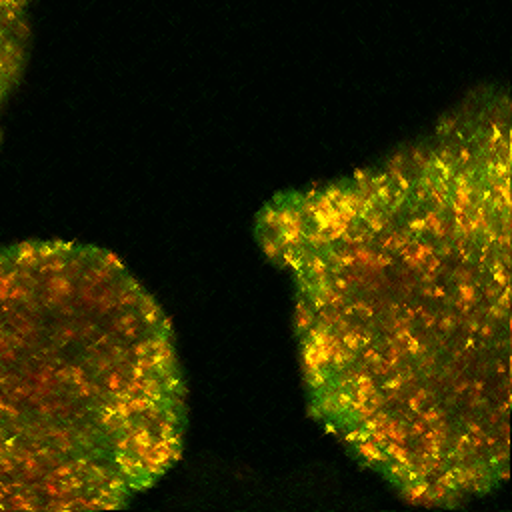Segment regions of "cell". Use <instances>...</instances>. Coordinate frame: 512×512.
<instances>
[{"label": "cell", "mask_w": 512, "mask_h": 512, "mask_svg": "<svg viewBox=\"0 0 512 512\" xmlns=\"http://www.w3.org/2000/svg\"><path fill=\"white\" fill-rule=\"evenodd\" d=\"M172 330L114 254L0 248V510H108L178 460Z\"/></svg>", "instance_id": "cell-2"}, {"label": "cell", "mask_w": 512, "mask_h": 512, "mask_svg": "<svg viewBox=\"0 0 512 512\" xmlns=\"http://www.w3.org/2000/svg\"><path fill=\"white\" fill-rule=\"evenodd\" d=\"M26 40L24 0H0V100L10 92Z\"/></svg>", "instance_id": "cell-3"}, {"label": "cell", "mask_w": 512, "mask_h": 512, "mask_svg": "<svg viewBox=\"0 0 512 512\" xmlns=\"http://www.w3.org/2000/svg\"><path fill=\"white\" fill-rule=\"evenodd\" d=\"M508 178V108L492 98L258 214L294 284L312 412L420 504L458 506L508 476Z\"/></svg>", "instance_id": "cell-1"}]
</instances>
